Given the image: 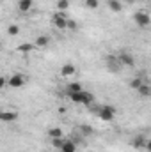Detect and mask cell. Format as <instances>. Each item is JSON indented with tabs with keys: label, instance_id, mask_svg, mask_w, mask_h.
Segmentation results:
<instances>
[{
	"label": "cell",
	"instance_id": "cell-20",
	"mask_svg": "<svg viewBox=\"0 0 151 152\" xmlns=\"http://www.w3.org/2000/svg\"><path fill=\"white\" fill-rule=\"evenodd\" d=\"M7 34H9V36H18V34H20V27H18V25H9Z\"/></svg>",
	"mask_w": 151,
	"mask_h": 152
},
{
	"label": "cell",
	"instance_id": "cell-13",
	"mask_svg": "<svg viewBox=\"0 0 151 152\" xmlns=\"http://www.w3.org/2000/svg\"><path fill=\"white\" fill-rule=\"evenodd\" d=\"M84 90V87L78 83V81H71L70 85H68V94H73V92H82Z\"/></svg>",
	"mask_w": 151,
	"mask_h": 152
},
{
	"label": "cell",
	"instance_id": "cell-23",
	"mask_svg": "<svg viewBox=\"0 0 151 152\" xmlns=\"http://www.w3.org/2000/svg\"><path fill=\"white\" fill-rule=\"evenodd\" d=\"M52 145H53L55 149H57V147H59V149H62V145H64V140H62V138H52Z\"/></svg>",
	"mask_w": 151,
	"mask_h": 152
},
{
	"label": "cell",
	"instance_id": "cell-10",
	"mask_svg": "<svg viewBox=\"0 0 151 152\" xmlns=\"http://www.w3.org/2000/svg\"><path fill=\"white\" fill-rule=\"evenodd\" d=\"M34 48H36V44H30V42H21L16 50H18L20 53H30Z\"/></svg>",
	"mask_w": 151,
	"mask_h": 152
},
{
	"label": "cell",
	"instance_id": "cell-2",
	"mask_svg": "<svg viewBox=\"0 0 151 152\" xmlns=\"http://www.w3.org/2000/svg\"><path fill=\"white\" fill-rule=\"evenodd\" d=\"M114 115H115V108L110 106V104H103V106L100 108V112H98V117H100L103 122H110L114 118Z\"/></svg>",
	"mask_w": 151,
	"mask_h": 152
},
{
	"label": "cell",
	"instance_id": "cell-5",
	"mask_svg": "<svg viewBox=\"0 0 151 152\" xmlns=\"http://www.w3.org/2000/svg\"><path fill=\"white\" fill-rule=\"evenodd\" d=\"M75 73H76V67L71 62H68V64H64L61 67V76L62 78H71V76H75Z\"/></svg>",
	"mask_w": 151,
	"mask_h": 152
},
{
	"label": "cell",
	"instance_id": "cell-6",
	"mask_svg": "<svg viewBox=\"0 0 151 152\" xmlns=\"http://www.w3.org/2000/svg\"><path fill=\"white\" fill-rule=\"evenodd\" d=\"M0 118H2V122H14V120L18 118V112H13V110H5V112H2Z\"/></svg>",
	"mask_w": 151,
	"mask_h": 152
},
{
	"label": "cell",
	"instance_id": "cell-19",
	"mask_svg": "<svg viewBox=\"0 0 151 152\" xmlns=\"http://www.w3.org/2000/svg\"><path fill=\"white\" fill-rule=\"evenodd\" d=\"M68 7H70V0H57V9H59L61 12L68 11Z\"/></svg>",
	"mask_w": 151,
	"mask_h": 152
},
{
	"label": "cell",
	"instance_id": "cell-12",
	"mask_svg": "<svg viewBox=\"0 0 151 152\" xmlns=\"http://www.w3.org/2000/svg\"><path fill=\"white\" fill-rule=\"evenodd\" d=\"M137 92H139V96H142V97H148V96H151V85L142 83V85L137 88Z\"/></svg>",
	"mask_w": 151,
	"mask_h": 152
},
{
	"label": "cell",
	"instance_id": "cell-1",
	"mask_svg": "<svg viewBox=\"0 0 151 152\" xmlns=\"http://www.w3.org/2000/svg\"><path fill=\"white\" fill-rule=\"evenodd\" d=\"M133 20H135L137 27H141V28L150 27V23H151V16L148 12H144V11H137V12L133 14Z\"/></svg>",
	"mask_w": 151,
	"mask_h": 152
},
{
	"label": "cell",
	"instance_id": "cell-26",
	"mask_svg": "<svg viewBox=\"0 0 151 152\" xmlns=\"http://www.w3.org/2000/svg\"><path fill=\"white\" fill-rule=\"evenodd\" d=\"M144 149H146L148 152H151V140H148V142H146V147H144Z\"/></svg>",
	"mask_w": 151,
	"mask_h": 152
},
{
	"label": "cell",
	"instance_id": "cell-25",
	"mask_svg": "<svg viewBox=\"0 0 151 152\" xmlns=\"http://www.w3.org/2000/svg\"><path fill=\"white\" fill-rule=\"evenodd\" d=\"M82 131H84V134H91V131H93V129H91L89 126H82Z\"/></svg>",
	"mask_w": 151,
	"mask_h": 152
},
{
	"label": "cell",
	"instance_id": "cell-8",
	"mask_svg": "<svg viewBox=\"0 0 151 152\" xmlns=\"http://www.w3.org/2000/svg\"><path fill=\"white\" fill-rule=\"evenodd\" d=\"M32 4H34V0H18V9L21 12H29L32 9Z\"/></svg>",
	"mask_w": 151,
	"mask_h": 152
},
{
	"label": "cell",
	"instance_id": "cell-9",
	"mask_svg": "<svg viewBox=\"0 0 151 152\" xmlns=\"http://www.w3.org/2000/svg\"><path fill=\"white\" fill-rule=\"evenodd\" d=\"M93 103H94V96H93L91 92L84 90V92H82V104H85V106H91Z\"/></svg>",
	"mask_w": 151,
	"mask_h": 152
},
{
	"label": "cell",
	"instance_id": "cell-7",
	"mask_svg": "<svg viewBox=\"0 0 151 152\" xmlns=\"http://www.w3.org/2000/svg\"><path fill=\"white\" fill-rule=\"evenodd\" d=\"M117 60H119L121 66H133V64H135V60H133V57H132L130 53H121V55L117 57Z\"/></svg>",
	"mask_w": 151,
	"mask_h": 152
},
{
	"label": "cell",
	"instance_id": "cell-11",
	"mask_svg": "<svg viewBox=\"0 0 151 152\" xmlns=\"http://www.w3.org/2000/svg\"><path fill=\"white\" fill-rule=\"evenodd\" d=\"M34 44H36V48H46V46L50 44V37H48V36H39Z\"/></svg>",
	"mask_w": 151,
	"mask_h": 152
},
{
	"label": "cell",
	"instance_id": "cell-3",
	"mask_svg": "<svg viewBox=\"0 0 151 152\" xmlns=\"http://www.w3.org/2000/svg\"><path fill=\"white\" fill-rule=\"evenodd\" d=\"M52 23L59 28V30H64V28H68V18L62 14V12H55L53 16H52Z\"/></svg>",
	"mask_w": 151,
	"mask_h": 152
},
{
	"label": "cell",
	"instance_id": "cell-21",
	"mask_svg": "<svg viewBox=\"0 0 151 152\" xmlns=\"http://www.w3.org/2000/svg\"><path fill=\"white\" fill-rule=\"evenodd\" d=\"M141 85H142V76H139V78H135V80H132V81H130V87H132V88H135V90H137Z\"/></svg>",
	"mask_w": 151,
	"mask_h": 152
},
{
	"label": "cell",
	"instance_id": "cell-27",
	"mask_svg": "<svg viewBox=\"0 0 151 152\" xmlns=\"http://www.w3.org/2000/svg\"><path fill=\"white\" fill-rule=\"evenodd\" d=\"M61 152H62V151H61Z\"/></svg>",
	"mask_w": 151,
	"mask_h": 152
},
{
	"label": "cell",
	"instance_id": "cell-24",
	"mask_svg": "<svg viewBox=\"0 0 151 152\" xmlns=\"http://www.w3.org/2000/svg\"><path fill=\"white\" fill-rule=\"evenodd\" d=\"M68 28H70V30H76V28H78V25H76L75 20H70V18H68Z\"/></svg>",
	"mask_w": 151,
	"mask_h": 152
},
{
	"label": "cell",
	"instance_id": "cell-17",
	"mask_svg": "<svg viewBox=\"0 0 151 152\" xmlns=\"http://www.w3.org/2000/svg\"><path fill=\"white\" fill-rule=\"evenodd\" d=\"M48 134H50V138H62V129L61 127H52L48 131Z\"/></svg>",
	"mask_w": 151,
	"mask_h": 152
},
{
	"label": "cell",
	"instance_id": "cell-16",
	"mask_svg": "<svg viewBox=\"0 0 151 152\" xmlns=\"http://www.w3.org/2000/svg\"><path fill=\"white\" fill-rule=\"evenodd\" d=\"M62 152H76V145L70 140V142H64V145H62Z\"/></svg>",
	"mask_w": 151,
	"mask_h": 152
},
{
	"label": "cell",
	"instance_id": "cell-18",
	"mask_svg": "<svg viewBox=\"0 0 151 152\" xmlns=\"http://www.w3.org/2000/svg\"><path fill=\"white\" fill-rule=\"evenodd\" d=\"M82 92H84V90H82ZM82 92H73V94H68V96H70V99H71L73 103L82 104Z\"/></svg>",
	"mask_w": 151,
	"mask_h": 152
},
{
	"label": "cell",
	"instance_id": "cell-14",
	"mask_svg": "<svg viewBox=\"0 0 151 152\" xmlns=\"http://www.w3.org/2000/svg\"><path fill=\"white\" fill-rule=\"evenodd\" d=\"M133 147H135V149H144V147H146V138H144L142 134H139V136L133 140Z\"/></svg>",
	"mask_w": 151,
	"mask_h": 152
},
{
	"label": "cell",
	"instance_id": "cell-4",
	"mask_svg": "<svg viewBox=\"0 0 151 152\" xmlns=\"http://www.w3.org/2000/svg\"><path fill=\"white\" fill-rule=\"evenodd\" d=\"M9 87L11 88H20V87H23L25 85V76L23 75H13L9 76Z\"/></svg>",
	"mask_w": 151,
	"mask_h": 152
},
{
	"label": "cell",
	"instance_id": "cell-15",
	"mask_svg": "<svg viewBox=\"0 0 151 152\" xmlns=\"http://www.w3.org/2000/svg\"><path fill=\"white\" fill-rule=\"evenodd\" d=\"M109 9L114 11V12H119V11L123 9V4H121L119 0H109Z\"/></svg>",
	"mask_w": 151,
	"mask_h": 152
},
{
	"label": "cell",
	"instance_id": "cell-22",
	"mask_svg": "<svg viewBox=\"0 0 151 152\" xmlns=\"http://www.w3.org/2000/svg\"><path fill=\"white\" fill-rule=\"evenodd\" d=\"M100 5V0H85V7L87 9H96Z\"/></svg>",
	"mask_w": 151,
	"mask_h": 152
}]
</instances>
